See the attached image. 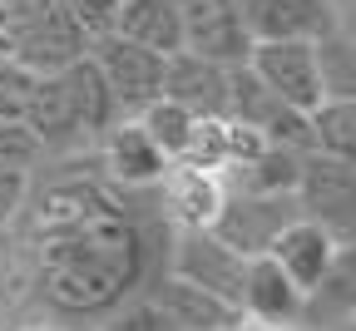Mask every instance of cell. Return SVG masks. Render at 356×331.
<instances>
[{
	"mask_svg": "<svg viewBox=\"0 0 356 331\" xmlns=\"http://www.w3.org/2000/svg\"><path fill=\"white\" fill-rule=\"evenodd\" d=\"M149 188H124L109 173H65L50 188L30 183V267L35 297L55 316L99 321L124 297L144 292L154 238L129 203Z\"/></svg>",
	"mask_w": 356,
	"mask_h": 331,
	"instance_id": "1",
	"label": "cell"
},
{
	"mask_svg": "<svg viewBox=\"0 0 356 331\" xmlns=\"http://www.w3.org/2000/svg\"><path fill=\"white\" fill-rule=\"evenodd\" d=\"M89 35L65 0H0V55H10L30 74L74 65L89 50Z\"/></svg>",
	"mask_w": 356,
	"mask_h": 331,
	"instance_id": "2",
	"label": "cell"
},
{
	"mask_svg": "<svg viewBox=\"0 0 356 331\" xmlns=\"http://www.w3.org/2000/svg\"><path fill=\"white\" fill-rule=\"evenodd\" d=\"M292 193H297L302 218L317 223L332 243H356V163L307 149Z\"/></svg>",
	"mask_w": 356,
	"mask_h": 331,
	"instance_id": "3",
	"label": "cell"
},
{
	"mask_svg": "<svg viewBox=\"0 0 356 331\" xmlns=\"http://www.w3.org/2000/svg\"><path fill=\"white\" fill-rule=\"evenodd\" d=\"M84 55L95 60V70L104 74V84H109V94L119 99V114L124 119L139 114L149 99L163 94V60L168 55L149 50V45H139V40H129L119 30H104V35L89 40Z\"/></svg>",
	"mask_w": 356,
	"mask_h": 331,
	"instance_id": "4",
	"label": "cell"
},
{
	"mask_svg": "<svg viewBox=\"0 0 356 331\" xmlns=\"http://www.w3.org/2000/svg\"><path fill=\"white\" fill-rule=\"evenodd\" d=\"M20 129L40 144V154H70V149L89 144L84 114H79V89H74V70L70 65L30 79L25 109H20Z\"/></svg>",
	"mask_w": 356,
	"mask_h": 331,
	"instance_id": "5",
	"label": "cell"
},
{
	"mask_svg": "<svg viewBox=\"0 0 356 331\" xmlns=\"http://www.w3.org/2000/svg\"><path fill=\"white\" fill-rule=\"evenodd\" d=\"M248 70L292 109L312 114L322 104V74H317V45L312 35H277V40H252Z\"/></svg>",
	"mask_w": 356,
	"mask_h": 331,
	"instance_id": "6",
	"label": "cell"
},
{
	"mask_svg": "<svg viewBox=\"0 0 356 331\" xmlns=\"http://www.w3.org/2000/svg\"><path fill=\"white\" fill-rule=\"evenodd\" d=\"M228 119L257 129L267 144L312 149V114L292 109L287 99H277V94L248 70V60L243 65H228Z\"/></svg>",
	"mask_w": 356,
	"mask_h": 331,
	"instance_id": "7",
	"label": "cell"
},
{
	"mask_svg": "<svg viewBox=\"0 0 356 331\" xmlns=\"http://www.w3.org/2000/svg\"><path fill=\"white\" fill-rule=\"evenodd\" d=\"M302 218L297 208V193H243V188H228L222 193V208L218 218L208 223L222 243H233L243 257H257L277 243V232Z\"/></svg>",
	"mask_w": 356,
	"mask_h": 331,
	"instance_id": "8",
	"label": "cell"
},
{
	"mask_svg": "<svg viewBox=\"0 0 356 331\" xmlns=\"http://www.w3.org/2000/svg\"><path fill=\"white\" fill-rule=\"evenodd\" d=\"M168 272L184 277V282H198V287L228 297L238 307L243 297V272H248V257L222 243L213 227H173V248H168Z\"/></svg>",
	"mask_w": 356,
	"mask_h": 331,
	"instance_id": "9",
	"label": "cell"
},
{
	"mask_svg": "<svg viewBox=\"0 0 356 331\" xmlns=\"http://www.w3.org/2000/svg\"><path fill=\"white\" fill-rule=\"evenodd\" d=\"M178 20H184V50H193L203 60L243 65L252 50L238 0H178Z\"/></svg>",
	"mask_w": 356,
	"mask_h": 331,
	"instance_id": "10",
	"label": "cell"
},
{
	"mask_svg": "<svg viewBox=\"0 0 356 331\" xmlns=\"http://www.w3.org/2000/svg\"><path fill=\"white\" fill-rule=\"evenodd\" d=\"M222 193H228L222 173L184 163V159H173L163 168V178L154 183V198H159V213L168 227H208L222 208Z\"/></svg>",
	"mask_w": 356,
	"mask_h": 331,
	"instance_id": "11",
	"label": "cell"
},
{
	"mask_svg": "<svg viewBox=\"0 0 356 331\" xmlns=\"http://www.w3.org/2000/svg\"><path fill=\"white\" fill-rule=\"evenodd\" d=\"M99 168L114 183H124V188H154L163 178L168 159H163V149L154 144V138L144 134V124L129 114V119H119V124L104 129V138H99Z\"/></svg>",
	"mask_w": 356,
	"mask_h": 331,
	"instance_id": "12",
	"label": "cell"
},
{
	"mask_svg": "<svg viewBox=\"0 0 356 331\" xmlns=\"http://www.w3.org/2000/svg\"><path fill=\"white\" fill-rule=\"evenodd\" d=\"M184 331H233L243 321V307H233L228 297H218L208 287H198V282H184L173 272H159L149 287H144Z\"/></svg>",
	"mask_w": 356,
	"mask_h": 331,
	"instance_id": "13",
	"label": "cell"
},
{
	"mask_svg": "<svg viewBox=\"0 0 356 331\" xmlns=\"http://www.w3.org/2000/svg\"><path fill=\"white\" fill-rule=\"evenodd\" d=\"M163 94L173 104H184L188 114H228V65L203 60L193 50H173L163 60Z\"/></svg>",
	"mask_w": 356,
	"mask_h": 331,
	"instance_id": "14",
	"label": "cell"
},
{
	"mask_svg": "<svg viewBox=\"0 0 356 331\" xmlns=\"http://www.w3.org/2000/svg\"><path fill=\"white\" fill-rule=\"evenodd\" d=\"M238 307H243L248 321H262V326H292V321L302 316V287L277 267L273 252H257V257H248Z\"/></svg>",
	"mask_w": 356,
	"mask_h": 331,
	"instance_id": "15",
	"label": "cell"
},
{
	"mask_svg": "<svg viewBox=\"0 0 356 331\" xmlns=\"http://www.w3.org/2000/svg\"><path fill=\"white\" fill-rule=\"evenodd\" d=\"M356 316V243H337L322 277L302 292V316L307 326H332Z\"/></svg>",
	"mask_w": 356,
	"mask_h": 331,
	"instance_id": "16",
	"label": "cell"
},
{
	"mask_svg": "<svg viewBox=\"0 0 356 331\" xmlns=\"http://www.w3.org/2000/svg\"><path fill=\"white\" fill-rule=\"evenodd\" d=\"M238 10L252 40L322 35L327 25H337V0H238Z\"/></svg>",
	"mask_w": 356,
	"mask_h": 331,
	"instance_id": "17",
	"label": "cell"
},
{
	"mask_svg": "<svg viewBox=\"0 0 356 331\" xmlns=\"http://www.w3.org/2000/svg\"><path fill=\"white\" fill-rule=\"evenodd\" d=\"M119 35L149 45L159 55H173L184 50V20H178V0H119L114 10V25Z\"/></svg>",
	"mask_w": 356,
	"mask_h": 331,
	"instance_id": "18",
	"label": "cell"
},
{
	"mask_svg": "<svg viewBox=\"0 0 356 331\" xmlns=\"http://www.w3.org/2000/svg\"><path fill=\"white\" fill-rule=\"evenodd\" d=\"M302 154H307V149L262 144L252 159L222 168V188H243V193H292V188H297V173H302Z\"/></svg>",
	"mask_w": 356,
	"mask_h": 331,
	"instance_id": "19",
	"label": "cell"
},
{
	"mask_svg": "<svg viewBox=\"0 0 356 331\" xmlns=\"http://www.w3.org/2000/svg\"><path fill=\"white\" fill-rule=\"evenodd\" d=\"M332 248H337V243L327 238V232H322L317 223H307V218H292V223L277 232V243L267 248V252H273V257H277V267H282V272L297 282L302 292H307L312 282L322 277V267H327Z\"/></svg>",
	"mask_w": 356,
	"mask_h": 331,
	"instance_id": "20",
	"label": "cell"
},
{
	"mask_svg": "<svg viewBox=\"0 0 356 331\" xmlns=\"http://www.w3.org/2000/svg\"><path fill=\"white\" fill-rule=\"evenodd\" d=\"M312 45H317L322 99H356V35L337 20L322 35H312Z\"/></svg>",
	"mask_w": 356,
	"mask_h": 331,
	"instance_id": "21",
	"label": "cell"
},
{
	"mask_svg": "<svg viewBox=\"0 0 356 331\" xmlns=\"http://www.w3.org/2000/svg\"><path fill=\"white\" fill-rule=\"evenodd\" d=\"M144 124V134L154 138V144L163 149V159L173 163V159H184V149H188V138H193V119L198 114H188L184 104H173L168 94H159V99H149L139 114H134Z\"/></svg>",
	"mask_w": 356,
	"mask_h": 331,
	"instance_id": "22",
	"label": "cell"
},
{
	"mask_svg": "<svg viewBox=\"0 0 356 331\" xmlns=\"http://www.w3.org/2000/svg\"><path fill=\"white\" fill-rule=\"evenodd\" d=\"M312 149L356 163V99H322L312 109Z\"/></svg>",
	"mask_w": 356,
	"mask_h": 331,
	"instance_id": "23",
	"label": "cell"
},
{
	"mask_svg": "<svg viewBox=\"0 0 356 331\" xmlns=\"http://www.w3.org/2000/svg\"><path fill=\"white\" fill-rule=\"evenodd\" d=\"M99 331H184V326H178L149 292H134V297H124L114 312L99 316Z\"/></svg>",
	"mask_w": 356,
	"mask_h": 331,
	"instance_id": "24",
	"label": "cell"
},
{
	"mask_svg": "<svg viewBox=\"0 0 356 331\" xmlns=\"http://www.w3.org/2000/svg\"><path fill=\"white\" fill-rule=\"evenodd\" d=\"M30 79H35V74H30L25 65H15L10 55H0V119H6V124H20Z\"/></svg>",
	"mask_w": 356,
	"mask_h": 331,
	"instance_id": "25",
	"label": "cell"
},
{
	"mask_svg": "<svg viewBox=\"0 0 356 331\" xmlns=\"http://www.w3.org/2000/svg\"><path fill=\"white\" fill-rule=\"evenodd\" d=\"M65 6L79 15V25H84L89 35H104V30L114 25V10H119V0H65Z\"/></svg>",
	"mask_w": 356,
	"mask_h": 331,
	"instance_id": "26",
	"label": "cell"
},
{
	"mask_svg": "<svg viewBox=\"0 0 356 331\" xmlns=\"http://www.w3.org/2000/svg\"><path fill=\"white\" fill-rule=\"evenodd\" d=\"M233 331H282V326H262V321H248V316H243Z\"/></svg>",
	"mask_w": 356,
	"mask_h": 331,
	"instance_id": "27",
	"label": "cell"
},
{
	"mask_svg": "<svg viewBox=\"0 0 356 331\" xmlns=\"http://www.w3.org/2000/svg\"><path fill=\"white\" fill-rule=\"evenodd\" d=\"M20 331H60L55 321H35V326H20Z\"/></svg>",
	"mask_w": 356,
	"mask_h": 331,
	"instance_id": "28",
	"label": "cell"
}]
</instances>
